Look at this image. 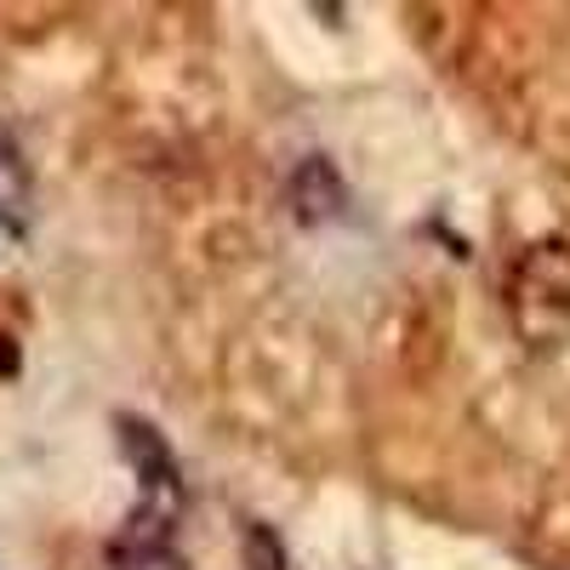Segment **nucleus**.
<instances>
[{
    "label": "nucleus",
    "mask_w": 570,
    "mask_h": 570,
    "mask_svg": "<svg viewBox=\"0 0 570 570\" xmlns=\"http://www.w3.org/2000/svg\"><path fill=\"white\" fill-rule=\"evenodd\" d=\"M508 320L531 348L570 343V240H537L508 268Z\"/></svg>",
    "instance_id": "f257e3e1"
},
{
    "label": "nucleus",
    "mask_w": 570,
    "mask_h": 570,
    "mask_svg": "<svg viewBox=\"0 0 570 570\" xmlns=\"http://www.w3.org/2000/svg\"><path fill=\"white\" fill-rule=\"evenodd\" d=\"M29 217H35V183H29V166H23V155H18V142L0 131V228L29 234Z\"/></svg>",
    "instance_id": "20e7f679"
},
{
    "label": "nucleus",
    "mask_w": 570,
    "mask_h": 570,
    "mask_svg": "<svg viewBox=\"0 0 570 570\" xmlns=\"http://www.w3.org/2000/svg\"><path fill=\"white\" fill-rule=\"evenodd\" d=\"M115 428H120V445L137 468V508H131L115 548H171V531L183 519V473H177L166 440L142 416H120Z\"/></svg>",
    "instance_id": "f03ea898"
},
{
    "label": "nucleus",
    "mask_w": 570,
    "mask_h": 570,
    "mask_svg": "<svg viewBox=\"0 0 570 570\" xmlns=\"http://www.w3.org/2000/svg\"><path fill=\"white\" fill-rule=\"evenodd\" d=\"M285 195H292V212L303 223H331V217H343V206H348V188H343L337 166H331L325 155L297 160L292 183H285Z\"/></svg>",
    "instance_id": "7ed1b4c3"
},
{
    "label": "nucleus",
    "mask_w": 570,
    "mask_h": 570,
    "mask_svg": "<svg viewBox=\"0 0 570 570\" xmlns=\"http://www.w3.org/2000/svg\"><path fill=\"white\" fill-rule=\"evenodd\" d=\"M115 570H188L171 548H115Z\"/></svg>",
    "instance_id": "423d86ee"
},
{
    "label": "nucleus",
    "mask_w": 570,
    "mask_h": 570,
    "mask_svg": "<svg viewBox=\"0 0 570 570\" xmlns=\"http://www.w3.org/2000/svg\"><path fill=\"white\" fill-rule=\"evenodd\" d=\"M246 564L252 570H285V542L268 525H246Z\"/></svg>",
    "instance_id": "39448f33"
}]
</instances>
